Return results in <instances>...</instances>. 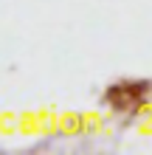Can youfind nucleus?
<instances>
[]
</instances>
